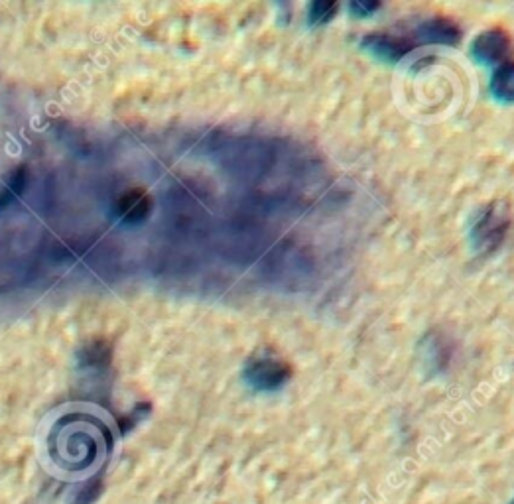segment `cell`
<instances>
[{
  "instance_id": "obj_6",
  "label": "cell",
  "mask_w": 514,
  "mask_h": 504,
  "mask_svg": "<svg viewBox=\"0 0 514 504\" xmlns=\"http://www.w3.org/2000/svg\"><path fill=\"white\" fill-rule=\"evenodd\" d=\"M152 199L142 189H130L117 201V215L125 223H140L150 215Z\"/></svg>"
},
{
  "instance_id": "obj_7",
  "label": "cell",
  "mask_w": 514,
  "mask_h": 504,
  "mask_svg": "<svg viewBox=\"0 0 514 504\" xmlns=\"http://www.w3.org/2000/svg\"><path fill=\"white\" fill-rule=\"evenodd\" d=\"M491 93L503 103H514V62L497 67L491 79Z\"/></svg>"
},
{
  "instance_id": "obj_10",
  "label": "cell",
  "mask_w": 514,
  "mask_h": 504,
  "mask_svg": "<svg viewBox=\"0 0 514 504\" xmlns=\"http://www.w3.org/2000/svg\"><path fill=\"white\" fill-rule=\"evenodd\" d=\"M511 504H514V501H513V503H511Z\"/></svg>"
},
{
  "instance_id": "obj_3",
  "label": "cell",
  "mask_w": 514,
  "mask_h": 504,
  "mask_svg": "<svg viewBox=\"0 0 514 504\" xmlns=\"http://www.w3.org/2000/svg\"><path fill=\"white\" fill-rule=\"evenodd\" d=\"M511 50H513V44H511L509 34L499 28L481 32L471 44V54L477 62L485 63V65H497V67L511 62L509 60Z\"/></svg>"
},
{
  "instance_id": "obj_4",
  "label": "cell",
  "mask_w": 514,
  "mask_h": 504,
  "mask_svg": "<svg viewBox=\"0 0 514 504\" xmlns=\"http://www.w3.org/2000/svg\"><path fill=\"white\" fill-rule=\"evenodd\" d=\"M361 46L383 62H400L412 52V44L394 34H369L363 38Z\"/></svg>"
},
{
  "instance_id": "obj_2",
  "label": "cell",
  "mask_w": 514,
  "mask_h": 504,
  "mask_svg": "<svg viewBox=\"0 0 514 504\" xmlns=\"http://www.w3.org/2000/svg\"><path fill=\"white\" fill-rule=\"evenodd\" d=\"M245 377L255 390L270 392L282 388L290 380L292 369L284 359L272 353H260L249 363Z\"/></svg>"
},
{
  "instance_id": "obj_8",
  "label": "cell",
  "mask_w": 514,
  "mask_h": 504,
  "mask_svg": "<svg viewBox=\"0 0 514 504\" xmlns=\"http://www.w3.org/2000/svg\"><path fill=\"white\" fill-rule=\"evenodd\" d=\"M337 2H327V0H320V2H314L308 10V20L310 24L314 26H322L325 22H329L335 12H337Z\"/></svg>"
},
{
  "instance_id": "obj_5",
  "label": "cell",
  "mask_w": 514,
  "mask_h": 504,
  "mask_svg": "<svg viewBox=\"0 0 514 504\" xmlns=\"http://www.w3.org/2000/svg\"><path fill=\"white\" fill-rule=\"evenodd\" d=\"M416 36L422 44H446L455 46L461 40L459 26L450 18H430L418 24Z\"/></svg>"
},
{
  "instance_id": "obj_9",
  "label": "cell",
  "mask_w": 514,
  "mask_h": 504,
  "mask_svg": "<svg viewBox=\"0 0 514 504\" xmlns=\"http://www.w3.org/2000/svg\"><path fill=\"white\" fill-rule=\"evenodd\" d=\"M379 2H351L349 4V10L353 12V14H357V16H369V14H373L375 10H379Z\"/></svg>"
},
{
  "instance_id": "obj_1",
  "label": "cell",
  "mask_w": 514,
  "mask_h": 504,
  "mask_svg": "<svg viewBox=\"0 0 514 504\" xmlns=\"http://www.w3.org/2000/svg\"><path fill=\"white\" fill-rule=\"evenodd\" d=\"M511 227V211L505 201H493L485 205L471 225V247L479 254L493 252L507 237Z\"/></svg>"
}]
</instances>
